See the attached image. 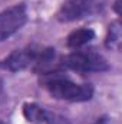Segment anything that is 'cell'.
I'll return each mask as SVG.
<instances>
[{"label": "cell", "mask_w": 122, "mask_h": 124, "mask_svg": "<svg viewBox=\"0 0 122 124\" xmlns=\"http://www.w3.org/2000/svg\"><path fill=\"white\" fill-rule=\"evenodd\" d=\"M55 61V49L42 48L32 45L23 49L13 51L6 59L0 62V68H4L12 72L23 71L32 68L36 72H46V69Z\"/></svg>", "instance_id": "cell-1"}, {"label": "cell", "mask_w": 122, "mask_h": 124, "mask_svg": "<svg viewBox=\"0 0 122 124\" xmlns=\"http://www.w3.org/2000/svg\"><path fill=\"white\" fill-rule=\"evenodd\" d=\"M42 85L47 90V93L58 100L72 101V102H83L89 101L93 95V88L89 84H76L69 78H63L59 75H50L42 81Z\"/></svg>", "instance_id": "cell-2"}, {"label": "cell", "mask_w": 122, "mask_h": 124, "mask_svg": "<svg viewBox=\"0 0 122 124\" xmlns=\"http://www.w3.org/2000/svg\"><path fill=\"white\" fill-rule=\"evenodd\" d=\"M63 65L76 72H103L109 69L108 61L95 51L76 49L63 59Z\"/></svg>", "instance_id": "cell-3"}, {"label": "cell", "mask_w": 122, "mask_h": 124, "mask_svg": "<svg viewBox=\"0 0 122 124\" xmlns=\"http://www.w3.org/2000/svg\"><path fill=\"white\" fill-rule=\"evenodd\" d=\"M103 10L102 0H65L58 12V20L68 23L98 15Z\"/></svg>", "instance_id": "cell-4"}, {"label": "cell", "mask_w": 122, "mask_h": 124, "mask_svg": "<svg viewBox=\"0 0 122 124\" xmlns=\"http://www.w3.org/2000/svg\"><path fill=\"white\" fill-rule=\"evenodd\" d=\"M26 20H27V12L23 3L14 4L0 12V42L14 35L26 23Z\"/></svg>", "instance_id": "cell-5"}, {"label": "cell", "mask_w": 122, "mask_h": 124, "mask_svg": "<svg viewBox=\"0 0 122 124\" xmlns=\"http://www.w3.org/2000/svg\"><path fill=\"white\" fill-rule=\"evenodd\" d=\"M23 116L30 124H70L63 116L52 113L34 102H26L23 105Z\"/></svg>", "instance_id": "cell-6"}, {"label": "cell", "mask_w": 122, "mask_h": 124, "mask_svg": "<svg viewBox=\"0 0 122 124\" xmlns=\"http://www.w3.org/2000/svg\"><path fill=\"white\" fill-rule=\"evenodd\" d=\"M95 38V32L92 29L88 28H83V29H78V31H73L69 36H68V46L70 49H81L82 46H85L86 43H89L92 39Z\"/></svg>", "instance_id": "cell-7"}, {"label": "cell", "mask_w": 122, "mask_h": 124, "mask_svg": "<svg viewBox=\"0 0 122 124\" xmlns=\"http://www.w3.org/2000/svg\"><path fill=\"white\" fill-rule=\"evenodd\" d=\"M119 42H121V29H119V23H114V25L109 26L108 36H106V40H105V45H106V48H116V46H119Z\"/></svg>", "instance_id": "cell-8"}, {"label": "cell", "mask_w": 122, "mask_h": 124, "mask_svg": "<svg viewBox=\"0 0 122 124\" xmlns=\"http://www.w3.org/2000/svg\"><path fill=\"white\" fill-rule=\"evenodd\" d=\"M4 100H6V93H4V82H3V79H1V77H0V104H1V102H4Z\"/></svg>", "instance_id": "cell-9"}, {"label": "cell", "mask_w": 122, "mask_h": 124, "mask_svg": "<svg viewBox=\"0 0 122 124\" xmlns=\"http://www.w3.org/2000/svg\"><path fill=\"white\" fill-rule=\"evenodd\" d=\"M93 124H108V118L106 117H101V118H98Z\"/></svg>", "instance_id": "cell-10"}, {"label": "cell", "mask_w": 122, "mask_h": 124, "mask_svg": "<svg viewBox=\"0 0 122 124\" xmlns=\"http://www.w3.org/2000/svg\"><path fill=\"white\" fill-rule=\"evenodd\" d=\"M119 6H121V0H116V1H115V6H114V7H115V12H116L118 15H121V10H119Z\"/></svg>", "instance_id": "cell-11"}, {"label": "cell", "mask_w": 122, "mask_h": 124, "mask_svg": "<svg viewBox=\"0 0 122 124\" xmlns=\"http://www.w3.org/2000/svg\"><path fill=\"white\" fill-rule=\"evenodd\" d=\"M0 124H4V123H3V121H0Z\"/></svg>", "instance_id": "cell-12"}]
</instances>
